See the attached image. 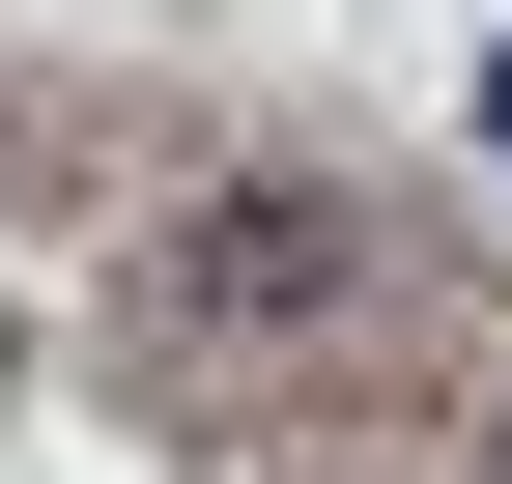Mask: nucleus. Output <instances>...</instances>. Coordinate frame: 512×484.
<instances>
[{"instance_id": "nucleus-1", "label": "nucleus", "mask_w": 512, "mask_h": 484, "mask_svg": "<svg viewBox=\"0 0 512 484\" xmlns=\"http://www.w3.org/2000/svg\"><path fill=\"white\" fill-rule=\"evenodd\" d=\"M370 314V200H313V171H228L200 228H171V342H313Z\"/></svg>"}, {"instance_id": "nucleus-2", "label": "nucleus", "mask_w": 512, "mask_h": 484, "mask_svg": "<svg viewBox=\"0 0 512 484\" xmlns=\"http://www.w3.org/2000/svg\"><path fill=\"white\" fill-rule=\"evenodd\" d=\"M484 143H512V57H484Z\"/></svg>"}]
</instances>
